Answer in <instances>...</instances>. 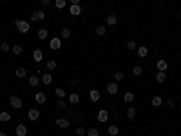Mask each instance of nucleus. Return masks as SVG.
Instances as JSON below:
<instances>
[{"label": "nucleus", "instance_id": "obj_9", "mask_svg": "<svg viewBox=\"0 0 181 136\" xmlns=\"http://www.w3.org/2000/svg\"><path fill=\"white\" fill-rule=\"evenodd\" d=\"M49 47H51V49H55V51H58V49L62 47V40H60L58 36L51 38V42H49Z\"/></svg>", "mask_w": 181, "mask_h": 136}, {"label": "nucleus", "instance_id": "obj_5", "mask_svg": "<svg viewBox=\"0 0 181 136\" xmlns=\"http://www.w3.org/2000/svg\"><path fill=\"white\" fill-rule=\"evenodd\" d=\"M156 67H158V71H159V73H167V69H168V62L161 58V60H158V62H156Z\"/></svg>", "mask_w": 181, "mask_h": 136}, {"label": "nucleus", "instance_id": "obj_11", "mask_svg": "<svg viewBox=\"0 0 181 136\" xmlns=\"http://www.w3.org/2000/svg\"><path fill=\"white\" fill-rule=\"evenodd\" d=\"M69 123H71L69 118H56V125H58V127H62V129H67Z\"/></svg>", "mask_w": 181, "mask_h": 136}, {"label": "nucleus", "instance_id": "obj_4", "mask_svg": "<svg viewBox=\"0 0 181 136\" xmlns=\"http://www.w3.org/2000/svg\"><path fill=\"white\" fill-rule=\"evenodd\" d=\"M105 89H107V93H109V95H116V93L120 91V85H118L116 82H109L107 85H105Z\"/></svg>", "mask_w": 181, "mask_h": 136}, {"label": "nucleus", "instance_id": "obj_10", "mask_svg": "<svg viewBox=\"0 0 181 136\" xmlns=\"http://www.w3.org/2000/svg\"><path fill=\"white\" fill-rule=\"evenodd\" d=\"M100 91L98 89H91V93H89V98H91V102L92 103H96V102H100Z\"/></svg>", "mask_w": 181, "mask_h": 136}, {"label": "nucleus", "instance_id": "obj_20", "mask_svg": "<svg viewBox=\"0 0 181 136\" xmlns=\"http://www.w3.org/2000/svg\"><path fill=\"white\" fill-rule=\"evenodd\" d=\"M15 75H16V78H26L27 76V71H26V67H16Z\"/></svg>", "mask_w": 181, "mask_h": 136}, {"label": "nucleus", "instance_id": "obj_3", "mask_svg": "<svg viewBox=\"0 0 181 136\" xmlns=\"http://www.w3.org/2000/svg\"><path fill=\"white\" fill-rule=\"evenodd\" d=\"M31 20H33V22H42V20H45V13L42 11V9H38V11H33V15H31Z\"/></svg>", "mask_w": 181, "mask_h": 136}, {"label": "nucleus", "instance_id": "obj_1", "mask_svg": "<svg viewBox=\"0 0 181 136\" xmlns=\"http://www.w3.org/2000/svg\"><path fill=\"white\" fill-rule=\"evenodd\" d=\"M15 26H16V29H18V33H22V35L29 33V29H31V24L26 22V20H16Z\"/></svg>", "mask_w": 181, "mask_h": 136}, {"label": "nucleus", "instance_id": "obj_14", "mask_svg": "<svg viewBox=\"0 0 181 136\" xmlns=\"http://www.w3.org/2000/svg\"><path fill=\"white\" fill-rule=\"evenodd\" d=\"M136 51H138V56L140 58H147V55H148V47L147 46H140Z\"/></svg>", "mask_w": 181, "mask_h": 136}, {"label": "nucleus", "instance_id": "obj_16", "mask_svg": "<svg viewBox=\"0 0 181 136\" xmlns=\"http://www.w3.org/2000/svg\"><path fill=\"white\" fill-rule=\"evenodd\" d=\"M150 103H152V107H161V105H163V98L156 95V96H152Z\"/></svg>", "mask_w": 181, "mask_h": 136}, {"label": "nucleus", "instance_id": "obj_36", "mask_svg": "<svg viewBox=\"0 0 181 136\" xmlns=\"http://www.w3.org/2000/svg\"><path fill=\"white\" fill-rule=\"evenodd\" d=\"M47 69H49V71L56 69V60H47Z\"/></svg>", "mask_w": 181, "mask_h": 136}, {"label": "nucleus", "instance_id": "obj_18", "mask_svg": "<svg viewBox=\"0 0 181 136\" xmlns=\"http://www.w3.org/2000/svg\"><path fill=\"white\" fill-rule=\"evenodd\" d=\"M107 132H109L111 136H118V134H120L118 125H116V123H111V125H109V129H107Z\"/></svg>", "mask_w": 181, "mask_h": 136}, {"label": "nucleus", "instance_id": "obj_26", "mask_svg": "<svg viewBox=\"0 0 181 136\" xmlns=\"http://www.w3.org/2000/svg\"><path fill=\"white\" fill-rule=\"evenodd\" d=\"M123 102H134V93H131V91H127L125 95H123Z\"/></svg>", "mask_w": 181, "mask_h": 136}, {"label": "nucleus", "instance_id": "obj_38", "mask_svg": "<svg viewBox=\"0 0 181 136\" xmlns=\"http://www.w3.org/2000/svg\"><path fill=\"white\" fill-rule=\"evenodd\" d=\"M55 6H56L58 9H63V7H65V0H56Z\"/></svg>", "mask_w": 181, "mask_h": 136}, {"label": "nucleus", "instance_id": "obj_37", "mask_svg": "<svg viewBox=\"0 0 181 136\" xmlns=\"http://www.w3.org/2000/svg\"><path fill=\"white\" fill-rule=\"evenodd\" d=\"M105 31H107V29H105V26H98V27H96V35L102 36V35H105Z\"/></svg>", "mask_w": 181, "mask_h": 136}, {"label": "nucleus", "instance_id": "obj_39", "mask_svg": "<svg viewBox=\"0 0 181 136\" xmlns=\"http://www.w3.org/2000/svg\"><path fill=\"white\" fill-rule=\"evenodd\" d=\"M83 134H87V129H83V127H76V136H83Z\"/></svg>", "mask_w": 181, "mask_h": 136}, {"label": "nucleus", "instance_id": "obj_31", "mask_svg": "<svg viewBox=\"0 0 181 136\" xmlns=\"http://www.w3.org/2000/svg\"><path fill=\"white\" fill-rule=\"evenodd\" d=\"M123 78H125V75H123L121 71H118V73H114V82H116V83H118V82H121Z\"/></svg>", "mask_w": 181, "mask_h": 136}, {"label": "nucleus", "instance_id": "obj_30", "mask_svg": "<svg viewBox=\"0 0 181 136\" xmlns=\"http://www.w3.org/2000/svg\"><path fill=\"white\" fill-rule=\"evenodd\" d=\"M134 116H136V107H132V105H131L129 109H127V118H131V120H132Z\"/></svg>", "mask_w": 181, "mask_h": 136}, {"label": "nucleus", "instance_id": "obj_2", "mask_svg": "<svg viewBox=\"0 0 181 136\" xmlns=\"http://www.w3.org/2000/svg\"><path fill=\"white\" fill-rule=\"evenodd\" d=\"M9 105H11L13 109H22V105H24V102H22V98L20 96H9Z\"/></svg>", "mask_w": 181, "mask_h": 136}, {"label": "nucleus", "instance_id": "obj_25", "mask_svg": "<svg viewBox=\"0 0 181 136\" xmlns=\"http://www.w3.org/2000/svg\"><path fill=\"white\" fill-rule=\"evenodd\" d=\"M165 80H167V73H159V71H158V73H156V82L163 83Z\"/></svg>", "mask_w": 181, "mask_h": 136}, {"label": "nucleus", "instance_id": "obj_19", "mask_svg": "<svg viewBox=\"0 0 181 136\" xmlns=\"http://www.w3.org/2000/svg\"><path fill=\"white\" fill-rule=\"evenodd\" d=\"M47 35H49V29H47V27H40V29H38V38H40V40H45Z\"/></svg>", "mask_w": 181, "mask_h": 136}, {"label": "nucleus", "instance_id": "obj_8", "mask_svg": "<svg viewBox=\"0 0 181 136\" xmlns=\"http://www.w3.org/2000/svg\"><path fill=\"white\" fill-rule=\"evenodd\" d=\"M27 118H29L31 122H36V120L40 118V111H38V109H29V111H27Z\"/></svg>", "mask_w": 181, "mask_h": 136}, {"label": "nucleus", "instance_id": "obj_21", "mask_svg": "<svg viewBox=\"0 0 181 136\" xmlns=\"http://www.w3.org/2000/svg\"><path fill=\"white\" fill-rule=\"evenodd\" d=\"M51 82H53V75H51V73H44V75H42V83L49 85Z\"/></svg>", "mask_w": 181, "mask_h": 136}, {"label": "nucleus", "instance_id": "obj_32", "mask_svg": "<svg viewBox=\"0 0 181 136\" xmlns=\"http://www.w3.org/2000/svg\"><path fill=\"white\" fill-rule=\"evenodd\" d=\"M87 136H100V131L96 127H91V129H87Z\"/></svg>", "mask_w": 181, "mask_h": 136}, {"label": "nucleus", "instance_id": "obj_35", "mask_svg": "<svg viewBox=\"0 0 181 136\" xmlns=\"http://www.w3.org/2000/svg\"><path fill=\"white\" fill-rule=\"evenodd\" d=\"M71 36V29L69 27H63L62 29V38H69Z\"/></svg>", "mask_w": 181, "mask_h": 136}, {"label": "nucleus", "instance_id": "obj_12", "mask_svg": "<svg viewBox=\"0 0 181 136\" xmlns=\"http://www.w3.org/2000/svg\"><path fill=\"white\" fill-rule=\"evenodd\" d=\"M69 15H72V16H78V15H82V7H80V4H76V6H71V7H69Z\"/></svg>", "mask_w": 181, "mask_h": 136}, {"label": "nucleus", "instance_id": "obj_7", "mask_svg": "<svg viewBox=\"0 0 181 136\" xmlns=\"http://www.w3.org/2000/svg\"><path fill=\"white\" fill-rule=\"evenodd\" d=\"M15 134L16 136H26L27 134V125L26 123H18L16 129H15Z\"/></svg>", "mask_w": 181, "mask_h": 136}, {"label": "nucleus", "instance_id": "obj_42", "mask_svg": "<svg viewBox=\"0 0 181 136\" xmlns=\"http://www.w3.org/2000/svg\"><path fill=\"white\" fill-rule=\"evenodd\" d=\"M49 4H51L49 0H42V2H40V6H42V7H49Z\"/></svg>", "mask_w": 181, "mask_h": 136}, {"label": "nucleus", "instance_id": "obj_33", "mask_svg": "<svg viewBox=\"0 0 181 136\" xmlns=\"http://www.w3.org/2000/svg\"><path fill=\"white\" fill-rule=\"evenodd\" d=\"M0 51H4V53H7V51H11V46H9L7 42H2V44H0Z\"/></svg>", "mask_w": 181, "mask_h": 136}, {"label": "nucleus", "instance_id": "obj_24", "mask_svg": "<svg viewBox=\"0 0 181 136\" xmlns=\"http://www.w3.org/2000/svg\"><path fill=\"white\" fill-rule=\"evenodd\" d=\"M116 22H118L116 15H107V26H116Z\"/></svg>", "mask_w": 181, "mask_h": 136}, {"label": "nucleus", "instance_id": "obj_17", "mask_svg": "<svg viewBox=\"0 0 181 136\" xmlns=\"http://www.w3.org/2000/svg\"><path fill=\"white\" fill-rule=\"evenodd\" d=\"M35 100H36V103H45L47 102V96H45V93H36V95H35Z\"/></svg>", "mask_w": 181, "mask_h": 136}, {"label": "nucleus", "instance_id": "obj_40", "mask_svg": "<svg viewBox=\"0 0 181 136\" xmlns=\"http://www.w3.org/2000/svg\"><path fill=\"white\" fill-rule=\"evenodd\" d=\"M167 105H168V107H174V105H176V100H174V98H168V100H167Z\"/></svg>", "mask_w": 181, "mask_h": 136}, {"label": "nucleus", "instance_id": "obj_22", "mask_svg": "<svg viewBox=\"0 0 181 136\" xmlns=\"http://www.w3.org/2000/svg\"><path fill=\"white\" fill-rule=\"evenodd\" d=\"M11 51L18 56V55H22V53H24V47L20 46V44H15V46H11Z\"/></svg>", "mask_w": 181, "mask_h": 136}, {"label": "nucleus", "instance_id": "obj_15", "mask_svg": "<svg viewBox=\"0 0 181 136\" xmlns=\"http://www.w3.org/2000/svg\"><path fill=\"white\" fill-rule=\"evenodd\" d=\"M33 60L36 62V64H40V62L44 60V53H42V49H35V53H33Z\"/></svg>", "mask_w": 181, "mask_h": 136}, {"label": "nucleus", "instance_id": "obj_13", "mask_svg": "<svg viewBox=\"0 0 181 136\" xmlns=\"http://www.w3.org/2000/svg\"><path fill=\"white\" fill-rule=\"evenodd\" d=\"M27 83H29L31 87H36L38 83H40V78L36 75H31V76H27Z\"/></svg>", "mask_w": 181, "mask_h": 136}, {"label": "nucleus", "instance_id": "obj_6", "mask_svg": "<svg viewBox=\"0 0 181 136\" xmlns=\"http://www.w3.org/2000/svg\"><path fill=\"white\" fill-rule=\"evenodd\" d=\"M111 118V114H109V111L107 109H102V111H98V122H102V123H105Z\"/></svg>", "mask_w": 181, "mask_h": 136}, {"label": "nucleus", "instance_id": "obj_41", "mask_svg": "<svg viewBox=\"0 0 181 136\" xmlns=\"http://www.w3.org/2000/svg\"><path fill=\"white\" fill-rule=\"evenodd\" d=\"M56 107H60V109H65V102H63V100H58V102H56Z\"/></svg>", "mask_w": 181, "mask_h": 136}, {"label": "nucleus", "instance_id": "obj_23", "mask_svg": "<svg viewBox=\"0 0 181 136\" xmlns=\"http://www.w3.org/2000/svg\"><path fill=\"white\" fill-rule=\"evenodd\" d=\"M55 95L58 96V100H63V98H65V89H63V87H56Z\"/></svg>", "mask_w": 181, "mask_h": 136}, {"label": "nucleus", "instance_id": "obj_43", "mask_svg": "<svg viewBox=\"0 0 181 136\" xmlns=\"http://www.w3.org/2000/svg\"><path fill=\"white\" fill-rule=\"evenodd\" d=\"M0 136H7V132H4V131H0Z\"/></svg>", "mask_w": 181, "mask_h": 136}, {"label": "nucleus", "instance_id": "obj_29", "mask_svg": "<svg viewBox=\"0 0 181 136\" xmlns=\"http://www.w3.org/2000/svg\"><path fill=\"white\" fill-rule=\"evenodd\" d=\"M141 73H143V67H141V66H134V67H132V75H134V76H140Z\"/></svg>", "mask_w": 181, "mask_h": 136}, {"label": "nucleus", "instance_id": "obj_34", "mask_svg": "<svg viewBox=\"0 0 181 136\" xmlns=\"http://www.w3.org/2000/svg\"><path fill=\"white\" fill-rule=\"evenodd\" d=\"M127 49H129V51H134V49H138V44H136L134 40H131V42H127Z\"/></svg>", "mask_w": 181, "mask_h": 136}, {"label": "nucleus", "instance_id": "obj_28", "mask_svg": "<svg viewBox=\"0 0 181 136\" xmlns=\"http://www.w3.org/2000/svg\"><path fill=\"white\" fill-rule=\"evenodd\" d=\"M69 102H71V103H74V105H76V103L80 102V96L76 95V93H71V95H69Z\"/></svg>", "mask_w": 181, "mask_h": 136}, {"label": "nucleus", "instance_id": "obj_27", "mask_svg": "<svg viewBox=\"0 0 181 136\" xmlns=\"http://www.w3.org/2000/svg\"><path fill=\"white\" fill-rule=\"evenodd\" d=\"M11 120V114H9L7 111H2L0 113V122H9Z\"/></svg>", "mask_w": 181, "mask_h": 136}]
</instances>
